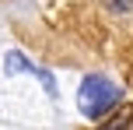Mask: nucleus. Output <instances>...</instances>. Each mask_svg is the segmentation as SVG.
Returning a JSON list of instances; mask_svg holds the SVG:
<instances>
[{
    "mask_svg": "<svg viewBox=\"0 0 133 130\" xmlns=\"http://www.w3.org/2000/svg\"><path fill=\"white\" fill-rule=\"evenodd\" d=\"M123 98V91H119V84H112L109 77H98V74H91V77H84L81 81V91H77V106H81V113L84 116H105L109 109H116V102Z\"/></svg>",
    "mask_w": 133,
    "mask_h": 130,
    "instance_id": "1",
    "label": "nucleus"
},
{
    "mask_svg": "<svg viewBox=\"0 0 133 130\" xmlns=\"http://www.w3.org/2000/svg\"><path fill=\"white\" fill-rule=\"evenodd\" d=\"M7 70H11V74H18V70H28V74H39V81H42V84L49 88V95H56V84H53V77H49L46 70L32 67V63H28V60H25L21 53H11V56H7Z\"/></svg>",
    "mask_w": 133,
    "mask_h": 130,
    "instance_id": "2",
    "label": "nucleus"
},
{
    "mask_svg": "<svg viewBox=\"0 0 133 130\" xmlns=\"http://www.w3.org/2000/svg\"><path fill=\"white\" fill-rule=\"evenodd\" d=\"M98 130H133V106H119Z\"/></svg>",
    "mask_w": 133,
    "mask_h": 130,
    "instance_id": "3",
    "label": "nucleus"
}]
</instances>
